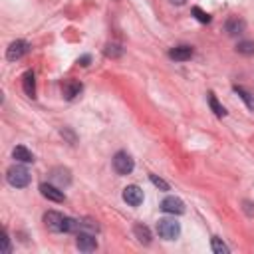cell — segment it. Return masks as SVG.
Returning a JSON list of instances; mask_svg holds the SVG:
<instances>
[{
    "instance_id": "obj_1",
    "label": "cell",
    "mask_w": 254,
    "mask_h": 254,
    "mask_svg": "<svg viewBox=\"0 0 254 254\" xmlns=\"http://www.w3.org/2000/svg\"><path fill=\"white\" fill-rule=\"evenodd\" d=\"M6 179L12 187L16 189H24L28 183H30V173H28V169L24 167H20V165H14L8 169V173H6Z\"/></svg>"
},
{
    "instance_id": "obj_2",
    "label": "cell",
    "mask_w": 254,
    "mask_h": 254,
    "mask_svg": "<svg viewBox=\"0 0 254 254\" xmlns=\"http://www.w3.org/2000/svg\"><path fill=\"white\" fill-rule=\"evenodd\" d=\"M157 232L159 237L165 238V240H175L181 232V224L175 221V219H161L157 222Z\"/></svg>"
},
{
    "instance_id": "obj_3",
    "label": "cell",
    "mask_w": 254,
    "mask_h": 254,
    "mask_svg": "<svg viewBox=\"0 0 254 254\" xmlns=\"http://www.w3.org/2000/svg\"><path fill=\"white\" fill-rule=\"evenodd\" d=\"M113 169H115L117 175H129L133 171V159H131V155H127L125 151L115 153V157H113Z\"/></svg>"
},
{
    "instance_id": "obj_4",
    "label": "cell",
    "mask_w": 254,
    "mask_h": 254,
    "mask_svg": "<svg viewBox=\"0 0 254 254\" xmlns=\"http://www.w3.org/2000/svg\"><path fill=\"white\" fill-rule=\"evenodd\" d=\"M44 224L52 232H64V224H66V217L56 213V210H48L44 215Z\"/></svg>"
},
{
    "instance_id": "obj_5",
    "label": "cell",
    "mask_w": 254,
    "mask_h": 254,
    "mask_svg": "<svg viewBox=\"0 0 254 254\" xmlns=\"http://www.w3.org/2000/svg\"><path fill=\"white\" fill-rule=\"evenodd\" d=\"M40 193H42V197H46L48 201H54V203H64V201H66L64 190H60V187H54L50 183H42L40 185Z\"/></svg>"
},
{
    "instance_id": "obj_6",
    "label": "cell",
    "mask_w": 254,
    "mask_h": 254,
    "mask_svg": "<svg viewBox=\"0 0 254 254\" xmlns=\"http://www.w3.org/2000/svg\"><path fill=\"white\" fill-rule=\"evenodd\" d=\"M123 201L131 206H139L143 203V190L137 185H129L123 189Z\"/></svg>"
},
{
    "instance_id": "obj_7",
    "label": "cell",
    "mask_w": 254,
    "mask_h": 254,
    "mask_svg": "<svg viewBox=\"0 0 254 254\" xmlns=\"http://www.w3.org/2000/svg\"><path fill=\"white\" fill-rule=\"evenodd\" d=\"M161 208L167 215H183L185 213V203L177 197H165L161 203Z\"/></svg>"
},
{
    "instance_id": "obj_8",
    "label": "cell",
    "mask_w": 254,
    "mask_h": 254,
    "mask_svg": "<svg viewBox=\"0 0 254 254\" xmlns=\"http://www.w3.org/2000/svg\"><path fill=\"white\" fill-rule=\"evenodd\" d=\"M76 244H78V248L81 252H94L97 248V240L94 237V232H78Z\"/></svg>"
},
{
    "instance_id": "obj_9",
    "label": "cell",
    "mask_w": 254,
    "mask_h": 254,
    "mask_svg": "<svg viewBox=\"0 0 254 254\" xmlns=\"http://www.w3.org/2000/svg\"><path fill=\"white\" fill-rule=\"evenodd\" d=\"M28 52V44L24 40H16V42H12V44L8 46V50H6V58L10 60V62H16V60H20L24 54Z\"/></svg>"
},
{
    "instance_id": "obj_10",
    "label": "cell",
    "mask_w": 254,
    "mask_h": 254,
    "mask_svg": "<svg viewBox=\"0 0 254 254\" xmlns=\"http://www.w3.org/2000/svg\"><path fill=\"white\" fill-rule=\"evenodd\" d=\"M81 90H83V86L79 81H76V79L64 81V86H62V94H64V97H66V99H76L81 94Z\"/></svg>"
},
{
    "instance_id": "obj_11",
    "label": "cell",
    "mask_w": 254,
    "mask_h": 254,
    "mask_svg": "<svg viewBox=\"0 0 254 254\" xmlns=\"http://www.w3.org/2000/svg\"><path fill=\"white\" fill-rule=\"evenodd\" d=\"M244 20L242 18H238V16H232V18H228L226 20V32H228V36H237V34H242V30H244Z\"/></svg>"
},
{
    "instance_id": "obj_12",
    "label": "cell",
    "mask_w": 254,
    "mask_h": 254,
    "mask_svg": "<svg viewBox=\"0 0 254 254\" xmlns=\"http://www.w3.org/2000/svg\"><path fill=\"white\" fill-rule=\"evenodd\" d=\"M190 56H193V48H190V46H177V48L169 50V58H173L177 62H185Z\"/></svg>"
},
{
    "instance_id": "obj_13",
    "label": "cell",
    "mask_w": 254,
    "mask_h": 254,
    "mask_svg": "<svg viewBox=\"0 0 254 254\" xmlns=\"http://www.w3.org/2000/svg\"><path fill=\"white\" fill-rule=\"evenodd\" d=\"M52 181H56L58 183V187H66V185H70V171L68 169H62V167H58V169H54L52 171Z\"/></svg>"
},
{
    "instance_id": "obj_14",
    "label": "cell",
    "mask_w": 254,
    "mask_h": 254,
    "mask_svg": "<svg viewBox=\"0 0 254 254\" xmlns=\"http://www.w3.org/2000/svg\"><path fill=\"white\" fill-rule=\"evenodd\" d=\"M12 155H14V159H16V161H20V163H34V155L26 149L24 145H18V147H14Z\"/></svg>"
},
{
    "instance_id": "obj_15",
    "label": "cell",
    "mask_w": 254,
    "mask_h": 254,
    "mask_svg": "<svg viewBox=\"0 0 254 254\" xmlns=\"http://www.w3.org/2000/svg\"><path fill=\"white\" fill-rule=\"evenodd\" d=\"M133 232H135V237H137V240L141 244H151V232H149V228H147L145 224H135Z\"/></svg>"
},
{
    "instance_id": "obj_16",
    "label": "cell",
    "mask_w": 254,
    "mask_h": 254,
    "mask_svg": "<svg viewBox=\"0 0 254 254\" xmlns=\"http://www.w3.org/2000/svg\"><path fill=\"white\" fill-rule=\"evenodd\" d=\"M22 86H24L26 95H30V97L36 95V79H34V74H32V72H26V74H24V78H22Z\"/></svg>"
},
{
    "instance_id": "obj_17",
    "label": "cell",
    "mask_w": 254,
    "mask_h": 254,
    "mask_svg": "<svg viewBox=\"0 0 254 254\" xmlns=\"http://www.w3.org/2000/svg\"><path fill=\"white\" fill-rule=\"evenodd\" d=\"M235 92L244 99V103H246L248 110H254V92H248V90L242 88V86H235Z\"/></svg>"
},
{
    "instance_id": "obj_18",
    "label": "cell",
    "mask_w": 254,
    "mask_h": 254,
    "mask_svg": "<svg viewBox=\"0 0 254 254\" xmlns=\"http://www.w3.org/2000/svg\"><path fill=\"white\" fill-rule=\"evenodd\" d=\"M208 105H210V110L215 111V115L217 117H224L226 115V111H224V108L217 101V97H215V94H208Z\"/></svg>"
},
{
    "instance_id": "obj_19",
    "label": "cell",
    "mask_w": 254,
    "mask_h": 254,
    "mask_svg": "<svg viewBox=\"0 0 254 254\" xmlns=\"http://www.w3.org/2000/svg\"><path fill=\"white\" fill-rule=\"evenodd\" d=\"M210 246H213V252H217V254H228L230 252V248L221 240V238H213V242H210Z\"/></svg>"
},
{
    "instance_id": "obj_20",
    "label": "cell",
    "mask_w": 254,
    "mask_h": 254,
    "mask_svg": "<svg viewBox=\"0 0 254 254\" xmlns=\"http://www.w3.org/2000/svg\"><path fill=\"white\" fill-rule=\"evenodd\" d=\"M237 50L244 56H250V54H254V42H238Z\"/></svg>"
},
{
    "instance_id": "obj_21",
    "label": "cell",
    "mask_w": 254,
    "mask_h": 254,
    "mask_svg": "<svg viewBox=\"0 0 254 254\" xmlns=\"http://www.w3.org/2000/svg\"><path fill=\"white\" fill-rule=\"evenodd\" d=\"M193 14H195V18L199 20V22H203V24H208V22H210V16H208L205 10H201L199 6L193 8Z\"/></svg>"
},
{
    "instance_id": "obj_22",
    "label": "cell",
    "mask_w": 254,
    "mask_h": 254,
    "mask_svg": "<svg viewBox=\"0 0 254 254\" xmlns=\"http://www.w3.org/2000/svg\"><path fill=\"white\" fill-rule=\"evenodd\" d=\"M105 56H110V58H119V56H121V48L115 46V44H110L108 48H105Z\"/></svg>"
},
{
    "instance_id": "obj_23",
    "label": "cell",
    "mask_w": 254,
    "mask_h": 254,
    "mask_svg": "<svg viewBox=\"0 0 254 254\" xmlns=\"http://www.w3.org/2000/svg\"><path fill=\"white\" fill-rule=\"evenodd\" d=\"M149 179H151V183H153L155 187H159V189H163V190H169V185H167V183H165L163 179H159L157 175H151Z\"/></svg>"
},
{
    "instance_id": "obj_24",
    "label": "cell",
    "mask_w": 254,
    "mask_h": 254,
    "mask_svg": "<svg viewBox=\"0 0 254 254\" xmlns=\"http://www.w3.org/2000/svg\"><path fill=\"white\" fill-rule=\"evenodd\" d=\"M2 252H4V254H10V238H8L6 232H4V238H2Z\"/></svg>"
},
{
    "instance_id": "obj_25",
    "label": "cell",
    "mask_w": 254,
    "mask_h": 254,
    "mask_svg": "<svg viewBox=\"0 0 254 254\" xmlns=\"http://www.w3.org/2000/svg\"><path fill=\"white\" fill-rule=\"evenodd\" d=\"M90 60H92L90 56H81V58H79V64H81V66H90Z\"/></svg>"
},
{
    "instance_id": "obj_26",
    "label": "cell",
    "mask_w": 254,
    "mask_h": 254,
    "mask_svg": "<svg viewBox=\"0 0 254 254\" xmlns=\"http://www.w3.org/2000/svg\"><path fill=\"white\" fill-rule=\"evenodd\" d=\"M171 2H173V4H177V6H181V4H185V2H187V0H171Z\"/></svg>"
}]
</instances>
